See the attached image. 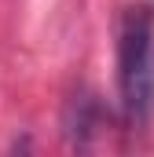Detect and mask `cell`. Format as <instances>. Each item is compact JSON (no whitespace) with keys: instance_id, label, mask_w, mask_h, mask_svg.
Returning <instances> with one entry per match:
<instances>
[{"instance_id":"1","label":"cell","mask_w":154,"mask_h":157,"mask_svg":"<svg viewBox=\"0 0 154 157\" xmlns=\"http://www.w3.org/2000/svg\"><path fill=\"white\" fill-rule=\"evenodd\" d=\"M117 95L132 128L154 121V11L132 4L117 26Z\"/></svg>"}]
</instances>
